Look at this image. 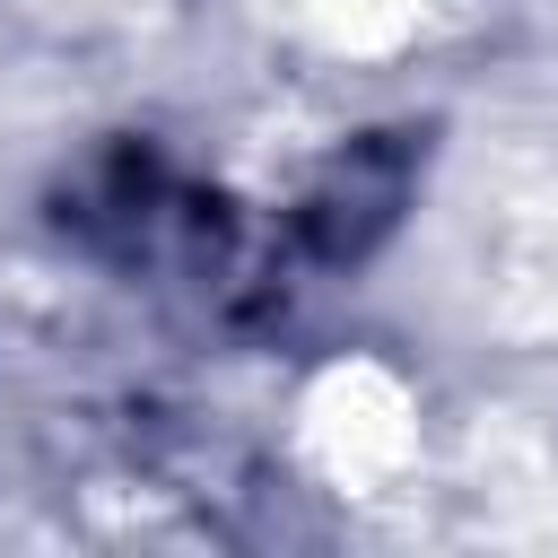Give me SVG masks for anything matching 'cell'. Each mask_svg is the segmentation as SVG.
I'll return each instance as SVG.
<instances>
[{
  "mask_svg": "<svg viewBox=\"0 0 558 558\" xmlns=\"http://www.w3.org/2000/svg\"><path fill=\"white\" fill-rule=\"evenodd\" d=\"M401 201H410V140H401V131H375V140H357L349 157L323 166V183H314L305 209H296V235H305L314 262H357V253H375V235L401 218Z\"/></svg>",
  "mask_w": 558,
  "mask_h": 558,
  "instance_id": "obj_1",
  "label": "cell"
}]
</instances>
